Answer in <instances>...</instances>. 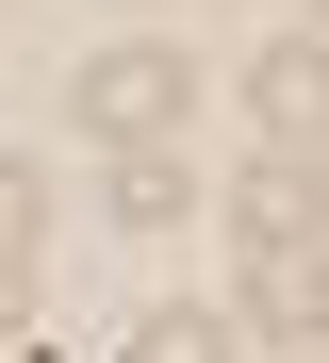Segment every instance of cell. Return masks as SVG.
Listing matches in <instances>:
<instances>
[{"mask_svg": "<svg viewBox=\"0 0 329 363\" xmlns=\"http://www.w3.org/2000/svg\"><path fill=\"white\" fill-rule=\"evenodd\" d=\"M197 99V67L181 50H99L83 67V133H115V149H165V116Z\"/></svg>", "mask_w": 329, "mask_h": 363, "instance_id": "1", "label": "cell"}, {"mask_svg": "<svg viewBox=\"0 0 329 363\" xmlns=\"http://www.w3.org/2000/svg\"><path fill=\"white\" fill-rule=\"evenodd\" d=\"M247 116H263V149H329V33H280V50H247Z\"/></svg>", "mask_w": 329, "mask_h": 363, "instance_id": "2", "label": "cell"}, {"mask_svg": "<svg viewBox=\"0 0 329 363\" xmlns=\"http://www.w3.org/2000/svg\"><path fill=\"white\" fill-rule=\"evenodd\" d=\"M231 231H247V264H263V248H313V231H329V182H313L296 149L231 165Z\"/></svg>", "mask_w": 329, "mask_h": 363, "instance_id": "3", "label": "cell"}, {"mask_svg": "<svg viewBox=\"0 0 329 363\" xmlns=\"http://www.w3.org/2000/svg\"><path fill=\"white\" fill-rule=\"evenodd\" d=\"M247 330H329V248H263L247 264Z\"/></svg>", "mask_w": 329, "mask_h": 363, "instance_id": "4", "label": "cell"}, {"mask_svg": "<svg viewBox=\"0 0 329 363\" xmlns=\"http://www.w3.org/2000/svg\"><path fill=\"white\" fill-rule=\"evenodd\" d=\"M132 363H247V314H197V297H165V314H132Z\"/></svg>", "mask_w": 329, "mask_h": 363, "instance_id": "5", "label": "cell"}, {"mask_svg": "<svg viewBox=\"0 0 329 363\" xmlns=\"http://www.w3.org/2000/svg\"><path fill=\"white\" fill-rule=\"evenodd\" d=\"M181 199H197V165H181V149H115V231H165Z\"/></svg>", "mask_w": 329, "mask_h": 363, "instance_id": "6", "label": "cell"}, {"mask_svg": "<svg viewBox=\"0 0 329 363\" xmlns=\"http://www.w3.org/2000/svg\"><path fill=\"white\" fill-rule=\"evenodd\" d=\"M33 215H50V182H33V165H0V314L33 297Z\"/></svg>", "mask_w": 329, "mask_h": 363, "instance_id": "7", "label": "cell"}, {"mask_svg": "<svg viewBox=\"0 0 329 363\" xmlns=\"http://www.w3.org/2000/svg\"><path fill=\"white\" fill-rule=\"evenodd\" d=\"M313 33H329V0H313Z\"/></svg>", "mask_w": 329, "mask_h": 363, "instance_id": "8", "label": "cell"}]
</instances>
